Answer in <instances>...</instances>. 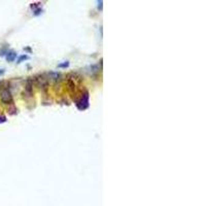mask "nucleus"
Instances as JSON below:
<instances>
[{"mask_svg":"<svg viewBox=\"0 0 206 206\" xmlns=\"http://www.w3.org/2000/svg\"><path fill=\"white\" fill-rule=\"evenodd\" d=\"M28 59H29V57H28L27 55H22V56H20V57H19L18 61H17V63H22L23 61H26V60H28Z\"/></svg>","mask_w":206,"mask_h":206,"instance_id":"nucleus-8","label":"nucleus"},{"mask_svg":"<svg viewBox=\"0 0 206 206\" xmlns=\"http://www.w3.org/2000/svg\"><path fill=\"white\" fill-rule=\"evenodd\" d=\"M40 12H42V8L41 7H38V8H35L34 9V15L35 16H38V15H40Z\"/></svg>","mask_w":206,"mask_h":206,"instance_id":"nucleus-10","label":"nucleus"},{"mask_svg":"<svg viewBox=\"0 0 206 206\" xmlns=\"http://www.w3.org/2000/svg\"><path fill=\"white\" fill-rule=\"evenodd\" d=\"M35 81H36V84H37V86L39 88L41 89H47V78L44 77V74H41V75H37V77H35Z\"/></svg>","mask_w":206,"mask_h":206,"instance_id":"nucleus-3","label":"nucleus"},{"mask_svg":"<svg viewBox=\"0 0 206 206\" xmlns=\"http://www.w3.org/2000/svg\"><path fill=\"white\" fill-rule=\"evenodd\" d=\"M49 77H50V80H52L54 81H60L61 75H60V73H58V72H50Z\"/></svg>","mask_w":206,"mask_h":206,"instance_id":"nucleus-6","label":"nucleus"},{"mask_svg":"<svg viewBox=\"0 0 206 206\" xmlns=\"http://www.w3.org/2000/svg\"><path fill=\"white\" fill-rule=\"evenodd\" d=\"M68 87L70 91H74L75 90V83L74 81H72L71 78H68Z\"/></svg>","mask_w":206,"mask_h":206,"instance_id":"nucleus-7","label":"nucleus"},{"mask_svg":"<svg viewBox=\"0 0 206 206\" xmlns=\"http://www.w3.org/2000/svg\"><path fill=\"white\" fill-rule=\"evenodd\" d=\"M5 122H6V118H5L4 115H0V124L5 123Z\"/></svg>","mask_w":206,"mask_h":206,"instance_id":"nucleus-11","label":"nucleus"},{"mask_svg":"<svg viewBox=\"0 0 206 206\" xmlns=\"http://www.w3.org/2000/svg\"><path fill=\"white\" fill-rule=\"evenodd\" d=\"M102 3H103V1H102V0H100V1H98V7L100 8V10H102Z\"/></svg>","mask_w":206,"mask_h":206,"instance_id":"nucleus-12","label":"nucleus"},{"mask_svg":"<svg viewBox=\"0 0 206 206\" xmlns=\"http://www.w3.org/2000/svg\"><path fill=\"white\" fill-rule=\"evenodd\" d=\"M0 99H1L2 103L4 104H10L13 103V95L10 90L6 88V87H2L0 88Z\"/></svg>","mask_w":206,"mask_h":206,"instance_id":"nucleus-1","label":"nucleus"},{"mask_svg":"<svg viewBox=\"0 0 206 206\" xmlns=\"http://www.w3.org/2000/svg\"><path fill=\"white\" fill-rule=\"evenodd\" d=\"M68 66H69V62L68 61H66V62H64V63L58 65L59 68H66V67H68Z\"/></svg>","mask_w":206,"mask_h":206,"instance_id":"nucleus-9","label":"nucleus"},{"mask_svg":"<svg viewBox=\"0 0 206 206\" xmlns=\"http://www.w3.org/2000/svg\"><path fill=\"white\" fill-rule=\"evenodd\" d=\"M5 58H6V60L8 62H13L16 60L17 58V53L13 52V51H9V52L6 53V56H5Z\"/></svg>","mask_w":206,"mask_h":206,"instance_id":"nucleus-5","label":"nucleus"},{"mask_svg":"<svg viewBox=\"0 0 206 206\" xmlns=\"http://www.w3.org/2000/svg\"><path fill=\"white\" fill-rule=\"evenodd\" d=\"M25 91L29 96L32 95V91H33V81L32 80H28L26 83V87H25Z\"/></svg>","mask_w":206,"mask_h":206,"instance_id":"nucleus-4","label":"nucleus"},{"mask_svg":"<svg viewBox=\"0 0 206 206\" xmlns=\"http://www.w3.org/2000/svg\"><path fill=\"white\" fill-rule=\"evenodd\" d=\"M4 72H5V69H4V68H1V69H0V75H2Z\"/></svg>","mask_w":206,"mask_h":206,"instance_id":"nucleus-13","label":"nucleus"},{"mask_svg":"<svg viewBox=\"0 0 206 206\" xmlns=\"http://www.w3.org/2000/svg\"><path fill=\"white\" fill-rule=\"evenodd\" d=\"M77 106L80 110H84L89 107V92L86 91L81 97L80 100L77 101Z\"/></svg>","mask_w":206,"mask_h":206,"instance_id":"nucleus-2","label":"nucleus"}]
</instances>
